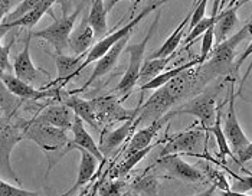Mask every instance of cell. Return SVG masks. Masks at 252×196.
<instances>
[{"instance_id": "cell-11", "label": "cell", "mask_w": 252, "mask_h": 196, "mask_svg": "<svg viewBox=\"0 0 252 196\" xmlns=\"http://www.w3.org/2000/svg\"><path fill=\"white\" fill-rule=\"evenodd\" d=\"M176 104H177V101L169 93L166 85L157 88L146 102L140 101L138 114H137L136 120H134L136 127L140 126L141 123H144V121L152 123L157 118H161L163 116H166L167 113H170L175 108Z\"/></svg>"}, {"instance_id": "cell-34", "label": "cell", "mask_w": 252, "mask_h": 196, "mask_svg": "<svg viewBox=\"0 0 252 196\" xmlns=\"http://www.w3.org/2000/svg\"><path fill=\"white\" fill-rule=\"evenodd\" d=\"M215 45V26L208 29L205 33H203V38H202V43H200V57H199V62L203 64L206 59L209 58L212 49H214Z\"/></svg>"}, {"instance_id": "cell-20", "label": "cell", "mask_w": 252, "mask_h": 196, "mask_svg": "<svg viewBox=\"0 0 252 196\" xmlns=\"http://www.w3.org/2000/svg\"><path fill=\"white\" fill-rule=\"evenodd\" d=\"M77 150L81 153V162H79L77 180H75V183L66 192L62 194V196H69L71 194L77 192L78 189L84 188L88 182L93 180V177L95 176V173H97L98 170L99 160H98L97 157L94 156L93 153H90L88 150H85V149H77Z\"/></svg>"}, {"instance_id": "cell-23", "label": "cell", "mask_w": 252, "mask_h": 196, "mask_svg": "<svg viewBox=\"0 0 252 196\" xmlns=\"http://www.w3.org/2000/svg\"><path fill=\"white\" fill-rule=\"evenodd\" d=\"M247 1H250V0H241L238 3H235L232 7H228L226 10L219 13V20L215 25V42H216V45L228 39L231 31L238 23V15L236 13H238L239 7H242Z\"/></svg>"}, {"instance_id": "cell-8", "label": "cell", "mask_w": 252, "mask_h": 196, "mask_svg": "<svg viewBox=\"0 0 252 196\" xmlns=\"http://www.w3.org/2000/svg\"><path fill=\"white\" fill-rule=\"evenodd\" d=\"M208 140L209 134L202 127L200 129H190L186 131H180L170 138L164 149L160 152L158 156H167V155H188V156L200 157L202 152L208 153Z\"/></svg>"}, {"instance_id": "cell-17", "label": "cell", "mask_w": 252, "mask_h": 196, "mask_svg": "<svg viewBox=\"0 0 252 196\" xmlns=\"http://www.w3.org/2000/svg\"><path fill=\"white\" fill-rule=\"evenodd\" d=\"M136 130V123L134 120H128L123 123L120 127L113 130H104L102 136L99 140V150L104 155V157H108L117 147H120L127 138L131 136V133Z\"/></svg>"}, {"instance_id": "cell-37", "label": "cell", "mask_w": 252, "mask_h": 196, "mask_svg": "<svg viewBox=\"0 0 252 196\" xmlns=\"http://www.w3.org/2000/svg\"><path fill=\"white\" fill-rule=\"evenodd\" d=\"M206 4H208V0H199V3L192 7V18L189 22V26H188V31L190 32L194 26L200 22V20L205 18V10H206Z\"/></svg>"}, {"instance_id": "cell-32", "label": "cell", "mask_w": 252, "mask_h": 196, "mask_svg": "<svg viewBox=\"0 0 252 196\" xmlns=\"http://www.w3.org/2000/svg\"><path fill=\"white\" fill-rule=\"evenodd\" d=\"M126 189V183L123 180L114 182H102L98 188V196H121Z\"/></svg>"}, {"instance_id": "cell-1", "label": "cell", "mask_w": 252, "mask_h": 196, "mask_svg": "<svg viewBox=\"0 0 252 196\" xmlns=\"http://www.w3.org/2000/svg\"><path fill=\"white\" fill-rule=\"evenodd\" d=\"M252 35V22H248L245 26H242L238 32H235L232 36H229L222 43H218L214 46L209 58L206 59L200 66L196 69L197 79L200 87L203 88L206 84H209L212 79L218 78L220 75H229L233 66V59L236 55V48L241 45V42Z\"/></svg>"}, {"instance_id": "cell-22", "label": "cell", "mask_w": 252, "mask_h": 196, "mask_svg": "<svg viewBox=\"0 0 252 196\" xmlns=\"http://www.w3.org/2000/svg\"><path fill=\"white\" fill-rule=\"evenodd\" d=\"M94 39H95V33L94 29L91 28L88 16L82 18L79 26L77 29H74V32L71 33L69 38V49L75 54V55H84L88 54L90 49L94 46Z\"/></svg>"}, {"instance_id": "cell-28", "label": "cell", "mask_w": 252, "mask_h": 196, "mask_svg": "<svg viewBox=\"0 0 252 196\" xmlns=\"http://www.w3.org/2000/svg\"><path fill=\"white\" fill-rule=\"evenodd\" d=\"M172 57L169 58H147L144 61L143 66H141V71H140V79L138 82L141 85L147 84L150 79L156 78L157 75H160L164 68L167 66V64L170 62Z\"/></svg>"}, {"instance_id": "cell-29", "label": "cell", "mask_w": 252, "mask_h": 196, "mask_svg": "<svg viewBox=\"0 0 252 196\" xmlns=\"http://www.w3.org/2000/svg\"><path fill=\"white\" fill-rule=\"evenodd\" d=\"M156 147V144H152V146H149V147H146V149H141V150H137V152H130V153H126V157H124V160L117 166V172H116V176L117 177H123L126 176L134 166H136L137 163H140L144 157L147 156L153 149Z\"/></svg>"}, {"instance_id": "cell-3", "label": "cell", "mask_w": 252, "mask_h": 196, "mask_svg": "<svg viewBox=\"0 0 252 196\" xmlns=\"http://www.w3.org/2000/svg\"><path fill=\"white\" fill-rule=\"evenodd\" d=\"M26 120L13 118V116L4 117L1 116L0 121V167H1V177H9L18 186H22V179L12 167V152L16 144L25 138V127Z\"/></svg>"}, {"instance_id": "cell-21", "label": "cell", "mask_w": 252, "mask_h": 196, "mask_svg": "<svg viewBox=\"0 0 252 196\" xmlns=\"http://www.w3.org/2000/svg\"><path fill=\"white\" fill-rule=\"evenodd\" d=\"M55 62H57L58 77L49 85H57V88H62L82 71L84 59H82V55L71 57V55H65V54H57Z\"/></svg>"}, {"instance_id": "cell-7", "label": "cell", "mask_w": 252, "mask_h": 196, "mask_svg": "<svg viewBox=\"0 0 252 196\" xmlns=\"http://www.w3.org/2000/svg\"><path fill=\"white\" fill-rule=\"evenodd\" d=\"M218 111L219 108L216 104V91H202L180 107L173 108L170 113L173 114V117L180 114L193 116L200 121V127L205 131H209V129L215 124Z\"/></svg>"}, {"instance_id": "cell-16", "label": "cell", "mask_w": 252, "mask_h": 196, "mask_svg": "<svg viewBox=\"0 0 252 196\" xmlns=\"http://www.w3.org/2000/svg\"><path fill=\"white\" fill-rule=\"evenodd\" d=\"M173 118L172 113H167L166 116H163L161 118H157L155 121H152L150 124H147L146 127L134 131V134L131 136V140L128 143V147H127V152L126 153H130V152H137V150H141V149H146L149 146L153 144V138L158 134V131L170 123V120Z\"/></svg>"}, {"instance_id": "cell-36", "label": "cell", "mask_w": 252, "mask_h": 196, "mask_svg": "<svg viewBox=\"0 0 252 196\" xmlns=\"http://www.w3.org/2000/svg\"><path fill=\"white\" fill-rule=\"evenodd\" d=\"M13 45H15V36H12V39L9 40L6 45L1 43V46H0V69H1V72H6V71L10 72V69H12L9 57H10V51H12Z\"/></svg>"}, {"instance_id": "cell-13", "label": "cell", "mask_w": 252, "mask_h": 196, "mask_svg": "<svg viewBox=\"0 0 252 196\" xmlns=\"http://www.w3.org/2000/svg\"><path fill=\"white\" fill-rule=\"evenodd\" d=\"M157 164L166 170L170 176L185 180V182H203L206 176L202 170L193 167L188 162H185L179 155H167V156L158 157Z\"/></svg>"}, {"instance_id": "cell-9", "label": "cell", "mask_w": 252, "mask_h": 196, "mask_svg": "<svg viewBox=\"0 0 252 196\" xmlns=\"http://www.w3.org/2000/svg\"><path fill=\"white\" fill-rule=\"evenodd\" d=\"M223 133L229 141L231 150L233 157L239 156L251 143V140L247 137L244 133L239 120L236 116V108H235V78H231L229 82V93H228V108H226V116L222 123Z\"/></svg>"}, {"instance_id": "cell-35", "label": "cell", "mask_w": 252, "mask_h": 196, "mask_svg": "<svg viewBox=\"0 0 252 196\" xmlns=\"http://www.w3.org/2000/svg\"><path fill=\"white\" fill-rule=\"evenodd\" d=\"M0 196H43V195H40L39 192L22 189V188H19V186H13V185L7 183L4 179H1V182H0Z\"/></svg>"}, {"instance_id": "cell-24", "label": "cell", "mask_w": 252, "mask_h": 196, "mask_svg": "<svg viewBox=\"0 0 252 196\" xmlns=\"http://www.w3.org/2000/svg\"><path fill=\"white\" fill-rule=\"evenodd\" d=\"M62 102L66 107H69L75 113V116L81 118L85 124L91 126L95 130L99 129L97 116H95V110L93 107L91 99H84V98H81L79 96H69L68 98H65Z\"/></svg>"}, {"instance_id": "cell-39", "label": "cell", "mask_w": 252, "mask_h": 196, "mask_svg": "<svg viewBox=\"0 0 252 196\" xmlns=\"http://www.w3.org/2000/svg\"><path fill=\"white\" fill-rule=\"evenodd\" d=\"M158 189V185L155 180V177H147L138 183V191L144 196H156Z\"/></svg>"}, {"instance_id": "cell-5", "label": "cell", "mask_w": 252, "mask_h": 196, "mask_svg": "<svg viewBox=\"0 0 252 196\" xmlns=\"http://www.w3.org/2000/svg\"><path fill=\"white\" fill-rule=\"evenodd\" d=\"M167 1H169V0H158V1H156V3H152V4L146 6L137 16H134L131 20H128V22L126 23V26L120 28L118 31L114 32V33H111V35H108V36H104L102 39L98 40L97 43L90 49V52L87 54V57L84 59V62H82V69L87 68L90 64L97 62L98 59L102 58V57H104L116 43H118L120 40L127 38V36H131V32L134 31V28H136L141 20L144 19V18H147L152 12L157 10L158 7H161V4H164V3H167Z\"/></svg>"}, {"instance_id": "cell-19", "label": "cell", "mask_w": 252, "mask_h": 196, "mask_svg": "<svg viewBox=\"0 0 252 196\" xmlns=\"http://www.w3.org/2000/svg\"><path fill=\"white\" fill-rule=\"evenodd\" d=\"M130 40V36H127V38H124V39H121L118 43H116L102 58H99L97 61V65H95V68H94V71H93V74H91V77L90 79L84 84V87L81 88V90H78L75 93H79V91H84V90H87L94 81H97L98 78H101V77H104V75H107L110 71H113L114 69V66L117 65V62H118V58H120V55H121V52L126 49V45H127V42Z\"/></svg>"}, {"instance_id": "cell-42", "label": "cell", "mask_w": 252, "mask_h": 196, "mask_svg": "<svg viewBox=\"0 0 252 196\" xmlns=\"http://www.w3.org/2000/svg\"><path fill=\"white\" fill-rule=\"evenodd\" d=\"M251 55H252V40H251V43L247 46V49L244 51V54H242V55L239 57V59L236 61V64H235V69H238V68H239V66L247 61V59L250 58Z\"/></svg>"}, {"instance_id": "cell-14", "label": "cell", "mask_w": 252, "mask_h": 196, "mask_svg": "<svg viewBox=\"0 0 252 196\" xmlns=\"http://www.w3.org/2000/svg\"><path fill=\"white\" fill-rule=\"evenodd\" d=\"M75 118H77L75 113L69 107H66L63 102H61V104H52V105L45 107L43 110H40L38 116H35L32 120L38 123H43V124L55 126L58 129L68 131L72 129Z\"/></svg>"}, {"instance_id": "cell-44", "label": "cell", "mask_w": 252, "mask_h": 196, "mask_svg": "<svg viewBox=\"0 0 252 196\" xmlns=\"http://www.w3.org/2000/svg\"><path fill=\"white\" fill-rule=\"evenodd\" d=\"M218 196H252L248 194H242V192H233V191H226V192H222L220 195Z\"/></svg>"}, {"instance_id": "cell-18", "label": "cell", "mask_w": 252, "mask_h": 196, "mask_svg": "<svg viewBox=\"0 0 252 196\" xmlns=\"http://www.w3.org/2000/svg\"><path fill=\"white\" fill-rule=\"evenodd\" d=\"M32 32H29L28 38L25 39V46L23 49L18 54V57L15 58L13 62V71L15 75L25 82H36L39 79V72H45V71H39L38 68L33 65V61L31 58V39H32Z\"/></svg>"}, {"instance_id": "cell-43", "label": "cell", "mask_w": 252, "mask_h": 196, "mask_svg": "<svg viewBox=\"0 0 252 196\" xmlns=\"http://www.w3.org/2000/svg\"><path fill=\"white\" fill-rule=\"evenodd\" d=\"M216 186L215 185H212L209 189H206V191H203V192H200V194H197V195H194V196H214L215 195V192H216Z\"/></svg>"}, {"instance_id": "cell-45", "label": "cell", "mask_w": 252, "mask_h": 196, "mask_svg": "<svg viewBox=\"0 0 252 196\" xmlns=\"http://www.w3.org/2000/svg\"><path fill=\"white\" fill-rule=\"evenodd\" d=\"M118 1H123V0H108V3H107V10L110 12ZM130 1H131V3H136V0H130Z\"/></svg>"}, {"instance_id": "cell-33", "label": "cell", "mask_w": 252, "mask_h": 196, "mask_svg": "<svg viewBox=\"0 0 252 196\" xmlns=\"http://www.w3.org/2000/svg\"><path fill=\"white\" fill-rule=\"evenodd\" d=\"M205 176H206L208 180H211V182H212V185H215V186H216L218 189H220L222 192L231 191L229 183H228V180H226L225 175H223L222 172H219L218 169H214V167L206 166V169H205Z\"/></svg>"}, {"instance_id": "cell-6", "label": "cell", "mask_w": 252, "mask_h": 196, "mask_svg": "<svg viewBox=\"0 0 252 196\" xmlns=\"http://www.w3.org/2000/svg\"><path fill=\"white\" fill-rule=\"evenodd\" d=\"M82 9L84 7L79 6L71 15H66L65 9H63V15L61 18H58V19L55 18L49 26L39 29L36 32H32V36L38 38V39L46 40L48 43H51L55 48L57 54H63V51L66 48H69V38L75 29L74 28L75 22H77L78 16L82 13Z\"/></svg>"}, {"instance_id": "cell-4", "label": "cell", "mask_w": 252, "mask_h": 196, "mask_svg": "<svg viewBox=\"0 0 252 196\" xmlns=\"http://www.w3.org/2000/svg\"><path fill=\"white\" fill-rule=\"evenodd\" d=\"M158 22H160V12L156 15L155 20H153L152 26L149 28V32L146 33L144 39L141 40V42H137V43H133V45L127 46V52L130 54V62H128V66H127V69H126V72H124L123 78H121V81H120L118 85H117V93L123 94L121 101L127 97V96L133 91V88L138 84L140 71H141V66H143V64H144L146 48H147L149 40L152 39L153 33H155L157 26H158Z\"/></svg>"}, {"instance_id": "cell-12", "label": "cell", "mask_w": 252, "mask_h": 196, "mask_svg": "<svg viewBox=\"0 0 252 196\" xmlns=\"http://www.w3.org/2000/svg\"><path fill=\"white\" fill-rule=\"evenodd\" d=\"M1 84L6 85V88L22 101H38L42 98H59V88H43L38 90L32 87L29 82H25L16 75H12L10 72H1Z\"/></svg>"}, {"instance_id": "cell-31", "label": "cell", "mask_w": 252, "mask_h": 196, "mask_svg": "<svg viewBox=\"0 0 252 196\" xmlns=\"http://www.w3.org/2000/svg\"><path fill=\"white\" fill-rule=\"evenodd\" d=\"M43 0H20L19 4L15 7V10H12L4 19H1L0 25H4V23H10V22H15V20L20 19L23 16H26L29 12H32L33 9H36L39 4L42 3Z\"/></svg>"}, {"instance_id": "cell-46", "label": "cell", "mask_w": 252, "mask_h": 196, "mask_svg": "<svg viewBox=\"0 0 252 196\" xmlns=\"http://www.w3.org/2000/svg\"><path fill=\"white\" fill-rule=\"evenodd\" d=\"M220 3L222 0H215L214 1V9H212V15H218L219 13V7H220Z\"/></svg>"}, {"instance_id": "cell-15", "label": "cell", "mask_w": 252, "mask_h": 196, "mask_svg": "<svg viewBox=\"0 0 252 196\" xmlns=\"http://www.w3.org/2000/svg\"><path fill=\"white\" fill-rule=\"evenodd\" d=\"M71 131H72V134H74V138L69 141V144H68L66 149L63 150L62 157L65 156L68 152H71V150L85 149V150H88L90 153H93L94 156L97 157L99 162H104V160H105V157H104V155H102L101 150H99V144H97V141H95V140L93 138V136L88 133V130L85 129V123H84L79 117L75 118Z\"/></svg>"}, {"instance_id": "cell-27", "label": "cell", "mask_w": 252, "mask_h": 196, "mask_svg": "<svg viewBox=\"0 0 252 196\" xmlns=\"http://www.w3.org/2000/svg\"><path fill=\"white\" fill-rule=\"evenodd\" d=\"M196 65H200L199 59L190 61V62L183 64V65H180V66H176V68L170 69V71L161 72V74H160V75H157L156 78L150 79L147 84L141 85V87H140V91H141V93H144V91H149V90H157V88H160V87L166 85L169 81H172V79L175 78V77H177L179 74H182L183 71H186V69H189V68H193V66H196Z\"/></svg>"}, {"instance_id": "cell-26", "label": "cell", "mask_w": 252, "mask_h": 196, "mask_svg": "<svg viewBox=\"0 0 252 196\" xmlns=\"http://www.w3.org/2000/svg\"><path fill=\"white\" fill-rule=\"evenodd\" d=\"M107 6L104 4V0H94L90 15H88V22L91 28L94 29L95 38L102 39L104 35L108 31V23H107Z\"/></svg>"}, {"instance_id": "cell-47", "label": "cell", "mask_w": 252, "mask_h": 196, "mask_svg": "<svg viewBox=\"0 0 252 196\" xmlns=\"http://www.w3.org/2000/svg\"><path fill=\"white\" fill-rule=\"evenodd\" d=\"M197 3H199V0H193V7L197 4Z\"/></svg>"}, {"instance_id": "cell-40", "label": "cell", "mask_w": 252, "mask_h": 196, "mask_svg": "<svg viewBox=\"0 0 252 196\" xmlns=\"http://www.w3.org/2000/svg\"><path fill=\"white\" fill-rule=\"evenodd\" d=\"M18 0H0V16H1V19H4L12 10H10V7L16 3ZM16 6H18V3H16Z\"/></svg>"}, {"instance_id": "cell-25", "label": "cell", "mask_w": 252, "mask_h": 196, "mask_svg": "<svg viewBox=\"0 0 252 196\" xmlns=\"http://www.w3.org/2000/svg\"><path fill=\"white\" fill-rule=\"evenodd\" d=\"M192 18V10L188 13V16L180 22V25L175 29V32L167 38V39L163 42V45L156 49L155 52L149 57V58H169V57H173V54L176 52L177 46L180 45V42L183 39V33L186 31V28L189 26V22Z\"/></svg>"}, {"instance_id": "cell-30", "label": "cell", "mask_w": 252, "mask_h": 196, "mask_svg": "<svg viewBox=\"0 0 252 196\" xmlns=\"http://www.w3.org/2000/svg\"><path fill=\"white\" fill-rule=\"evenodd\" d=\"M209 131L212 133L216 138V144H218V156L220 159L223 157H233L232 150H231V146H229V141L223 133V129H222V120H220V111H218V116L215 120V124L209 129Z\"/></svg>"}, {"instance_id": "cell-10", "label": "cell", "mask_w": 252, "mask_h": 196, "mask_svg": "<svg viewBox=\"0 0 252 196\" xmlns=\"http://www.w3.org/2000/svg\"><path fill=\"white\" fill-rule=\"evenodd\" d=\"M93 107L95 110L98 124L102 127H108L116 123H126L128 120H136L138 114V105L134 110H127L121 105V99H117L114 96H102L91 99Z\"/></svg>"}, {"instance_id": "cell-41", "label": "cell", "mask_w": 252, "mask_h": 196, "mask_svg": "<svg viewBox=\"0 0 252 196\" xmlns=\"http://www.w3.org/2000/svg\"><path fill=\"white\" fill-rule=\"evenodd\" d=\"M238 163H247V162H251L252 160V141L250 143V146L239 155V156L233 157Z\"/></svg>"}, {"instance_id": "cell-2", "label": "cell", "mask_w": 252, "mask_h": 196, "mask_svg": "<svg viewBox=\"0 0 252 196\" xmlns=\"http://www.w3.org/2000/svg\"><path fill=\"white\" fill-rule=\"evenodd\" d=\"M25 138L38 144L45 153H48V173L54 169V166L62 159V153L69 144V138L66 130L58 129L55 126L38 123L29 120L25 127Z\"/></svg>"}, {"instance_id": "cell-38", "label": "cell", "mask_w": 252, "mask_h": 196, "mask_svg": "<svg viewBox=\"0 0 252 196\" xmlns=\"http://www.w3.org/2000/svg\"><path fill=\"white\" fill-rule=\"evenodd\" d=\"M233 176V183L231 186V191L233 192H242V194H247L252 191V175L250 176H236V175H232Z\"/></svg>"}]
</instances>
